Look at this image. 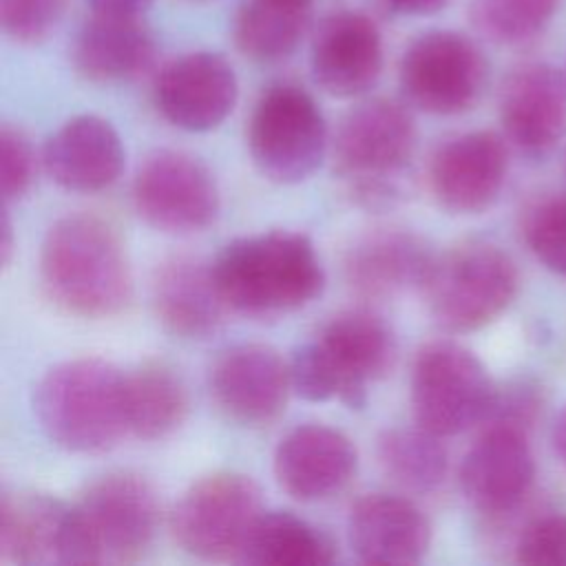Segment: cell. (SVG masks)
Listing matches in <instances>:
<instances>
[{
	"instance_id": "cell-1",
	"label": "cell",
	"mask_w": 566,
	"mask_h": 566,
	"mask_svg": "<svg viewBox=\"0 0 566 566\" xmlns=\"http://www.w3.org/2000/svg\"><path fill=\"white\" fill-rule=\"evenodd\" d=\"M40 274L49 296L71 314L108 318L133 296V276L115 228L95 214L57 219L40 252Z\"/></svg>"
},
{
	"instance_id": "cell-2",
	"label": "cell",
	"mask_w": 566,
	"mask_h": 566,
	"mask_svg": "<svg viewBox=\"0 0 566 566\" xmlns=\"http://www.w3.org/2000/svg\"><path fill=\"white\" fill-rule=\"evenodd\" d=\"M212 274L228 310L248 316L301 310L325 287L312 241L292 230H270L228 243L212 261Z\"/></svg>"
},
{
	"instance_id": "cell-3",
	"label": "cell",
	"mask_w": 566,
	"mask_h": 566,
	"mask_svg": "<svg viewBox=\"0 0 566 566\" xmlns=\"http://www.w3.org/2000/svg\"><path fill=\"white\" fill-rule=\"evenodd\" d=\"M396 360L391 327L369 310H347L329 318L314 340L290 360L292 387L312 402L338 400L363 409L367 385L385 378Z\"/></svg>"
},
{
	"instance_id": "cell-4",
	"label": "cell",
	"mask_w": 566,
	"mask_h": 566,
	"mask_svg": "<svg viewBox=\"0 0 566 566\" xmlns=\"http://www.w3.org/2000/svg\"><path fill=\"white\" fill-rule=\"evenodd\" d=\"M33 409L57 447L104 453L128 433L126 374L102 358L64 360L40 378Z\"/></svg>"
},
{
	"instance_id": "cell-5",
	"label": "cell",
	"mask_w": 566,
	"mask_h": 566,
	"mask_svg": "<svg viewBox=\"0 0 566 566\" xmlns=\"http://www.w3.org/2000/svg\"><path fill=\"white\" fill-rule=\"evenodd\" d=\"M416 150L411 115L391 99H367L352 108L334 142V170L363 208H387L400 197V177Z\"/></svg>"
},
{
	"instance_id": "cell-6",
	"label": "cell",
	"mask_w": 566,
	"mask_h": 566,
	"mask_svg": "<svg viewBox=\"0 0 566 566\" xmlns=\"http://www.w3.org/2000/svg\"><path fill=\"white\" fill-rule=\"evenodd\" d=\"M420 290L444 329L473 332L509 307L517 292V270L497 245L471 241L436 256Z\"/></svg>"
},
{
	"instance_id": "cell-7",
	"label": "cell",
	"mask_w": 566,
	"mask_h": 566,
	"mask_svg": "<svg viewBox=\"0 0 566 566\" xmlns=\"http://www.w3.org/2000/svg\"><path fill=\"white\" fill-rule=\"evenodd\" d=\"M73 517L80 564H128L153 542L159 506L142 475L111 471L82 491Z\"/></svg>"
},
{
	"instance_id": "cell-8",
	"label": "cell",
	"mask_w": 566,
	"mask_h": 566,
	"mask_svg": "<svg viewBox=\"0 0 566 566\" xmlns=\"http://www.w3.org/2000/svg\"><path fill=\"white\" fill-rule=\"evenodd\" d=\"M248 146L254 166L276 184H298L323 161L325 117L314 97L296 84L270 86L254 104Z\"/></svg>"
},
{
	"instance_id": "cell-9",
	"label": "cell",
	"mask_w": 566,
	"mask_h": 566,
	"mask_svg": "<svg viewBox=\"0 0 566 566\" xmlns=\"http://www.w3.org/2000/svg\"><path fill=\"white\" fill-rule=\"evenodd\" d=\"M261 513L259 486L248 475L219 471L197 480L179 497L170 528L177 544L195 557L239 562Z\"/></svg>"
},
{
	"instance_id": "cell-10",
	"label": "cell",
	"mask_w": 566,
	"mask_h": 566,
	"mask_svg": "<svg viewBox=\"0 0 566 566\" xmlns=\"http://www.w3.org/2000/svg\"><path fill=\"white\" fill-rule=\"evenodd\" d=\"M495 385L484 365L453 340L427 343L411 371V407L416 424L447 438L480 424Z\"/></svg>"
},
{
	"instance_id": "cell-11",
	"label": "cell",
	"mask_w": 566,
	"mask_h": 566,
	"mask_svg": "<svg viewBox=\"0 0 566 566\" xmlns=\"http://www.w3.org/2000/svg\"><path fill=\"white\" fill-rule=\"evenodd\" d=\"M486 73V60L473 40L455 31H429L405 51L400 86L413 106L455 115L480 99Z\"/></svg>"
},
{
	"instance_id": "cell-12",
	"label": "cell",
	"mask_w": 566,
	"mask_h": 566,
	"mask_svg": "<svg viewBox=\"0 0 566 566\" xmlns=\"http://www.w3.org/2000/svg\"><path fill=\"white\" fill-rule=\"evenodd\" d=\"M139 217L164 232H199L219 214L212 172L181 150H157L139 166L133 181Z\"/></svg>"
},
{
	"instance_id": "cell-13",
	"label": "cell",
	"mask_w": 566,
	"mask_h": 566,
	"mask_svg": "<svg viewBox=\"0 0 566 566\" xmlns=\"http://www.w3.org/2000/svg\"><path fill=\"white\" fill-rule=\"evenodd\" d=\"M210 389L228 418L245 427H265L285 411L292 389L290 365L268 345H234L214 360Z\"/></svg>"
},
{
	"instance_id": "cell-14",
	"label": "cell",
	"mask_w": 566,
	"mask_h": 566,
	"mask_svg": "<svg viewBox=\"0 0 566 566\" xmlns=\"http://www.w3.org/2000/svg\"><path fill=\"white\" fill-rule=\"evenodd\" d=\"M506 170L504 139L491 130H473L436 150L429 164V186L444 210L475 214L497 199Z\"/></svg>"
},
{
	"instance_id": "cell-15",
	"label": "cell",
	"mask_w": 566,
	"mask_h": 566,
	"mask_svg": "<svg viewBox=\"0 0 566 566\" xmlns=\"http://www.w3.org/2000/svg\"><path fill=\"white\" fill-rule=\"evenodd\" d=\"M535 462L528 433L482 427L460 464V486L473 509L486 515H509L528 495Z\"/></svg>"
},
{
	"instance_id": "cell-16",
	"label": "cell",
	"mask_w": 566,
	"mask_h": 566,
	"mask_svg": "<svg viewBox=\"0 0 566 566\" xmlns=\"http://www.w3.org/2000/svg\"><path fill=\"white\" fill-rule=\"evenodd\" d=\"M237 75L219 53H188L172 60L157 77L155 102L159 113L184 130L219 126L237 104Z\"/></svg>"
},
{
	"instance_id": "cell-17",
	"label": "cell",
	"mask_w": 566,
	"mask_h": 566,
	"mask_svg": "<svg viewBox=\"0 0 566 566\" xmlns=\"http://www.w3.org/2000/svg\"><path fill=\"white\" fill-rule=\"evenodd\" d=\"M358 453L334 427L310 422L287 431L274 451L279 486L301 502H318L340 493L354 478Z\"/></svg>"
},
{
	"instance_id": "cell-18",
	"label": "cell",
	"mask_w": 566,
	"mask_h": 566,
	"mask_svg": "<svg viewBox=\"0 0 566 566\" xmlns=\"http://www.w3.org/2000/svg\"><path fill=\"white\" fill-rule=\"evenodd\" d=\"M509 142L526 155H546L566 135V73L544 62L513 69L500 91Z\"/></svg>"
},
{
	"instance_id": "cell-19",
	"label": "cell",
	"mask_w": 566,
	"mask_h": 566,
	"mask_svg": "<svg viewBox=\"0 0 566 566\" xmlns=\"http://www.w3.org/2000/svg\"><path fill=\"white\" fill-rule=\"evenodd\" d=\"M0 559L22 566L80 564L73 506L35 491L4 493Z\"/></svg>"
},
{
	"instance_id": "cell-20",
	"label": "cell",
	"mask_w": 566,
	"mask_h": 566,
	"mask_svg": "<svg viewBox=\"0 0 566 566\" xmlns=\"http://www.w3.org/2000/svg\"><path fill=\"white\" fill-rule=\"evenodd\" d=\"M382 69V40L371 18L338 11L325 18L312 40V73L336 97H356L371 88Z\"/></svg>"
},
{
	"instance_id": "cell-21",
	"label": "cell",
	"mask_w": 566,
	"mask_h": 566,
	"mask_svg": "<svg viewBox=\"0 0 566 566\" xmlns=\"http://www.w3.org/2000/svg\"><path fill=\"white\" fill-rule=\"evenodd\" d=\"M436 254L413 232L402 228H378L345 254V281L367 298H389L409 287H422Z\"/></svg>"
},
{
	"instance_id": "cell-22",
	"label": "cell",
	"mask_w": 566,
	"mask_h": 566,
	"mask_svg": "<svg viewBox=\"0 0 566 566\" xmlns=\"http://www.w3.org/2000/svg\"><path fill=\"white\" fill-rule=\"evenodd\" d=\"M349 544L365 564H416L429 551L431 524L407 497L367 493L352 506Z\"/></svg>"
},
{
	"instance_id": "cell-23",
	"label": "cell",
	"mask_w": 566,
	"mask_h": 566,
	"mask_svg": "<svg viewBox=\"0 0 566 566\" xmlns=\"http://www.w3.org/2000/svg\"><path fill=\"white\" fill-rule=\"evenodd\" d=\"M44 166L51 179L64 190L99 192L122 175L124 146L106 119L80 115L49 137Z\"/></svg>"
},
{
	"instance_id": "cell-24",
	"label": "cell",
	"mask_w": 566,
	"mask_h": 566,
	"mask_svg": "<svg viewBox=\"0 0 566 566\" xmlns=\"http://www.w3.org/2000/svg\"><path fill=\"white\" fill-rule=\"evenodd\" d=\"M153 307L159 323L179 338H208L223 325V303L212 263L177 254L164 261L153 279Z\"/></svg>"
},
{
	"instance_id": "cell-25",
	"label": "cell",
	"mask_w": 566,
	"mask_h": 566,
	"mask_svg": "<svg viewBox=\"0 0 566 566\" xmlns=\"http://www.w3.org/2000/svg\"><path fill=\"white\" fill-rule=\"evenodd\" d=\"M153 53V35L139 15L95 11L75 38L73 64L86 80L122 82L139 75Z\"/></svg>"
},
{
	"instance_id": "cell-26",
	"label": "cell",
	"mask_w": 566,
	"mask_h": 566,
	"mask_svg": "<svg viewBox=\"0 0 566 566\" xmlns=\"http://www.w3.org/2000/svg\"><path fill=\"white\" fill-rule=\"evenodd\" d=\"M334 559L332 537L287 511L261 513L239 557L256 566H327Z\"/></svg>"
},
{
	"instance_id": "cell-27",
	"label": "cell",
	"mask_w": 566,
	"mask_h": 566,
	"mask_svg": "<svg viewBox=\"0 0 566 566\" xmlns=\"http://www.w3.org/2000/svg\"><path fill=\"white\" fill-rule=\"evenodd\" d=\"M188 413V391L164 363H144L126 374L128 433L157 440L172 433Z\"/></svg>"
},
{
	"instance_id": "cell-28",
	"label": "cell",
	"mask_w": 566,
	"mask_h": 566,
	"mask_svg": "<svg viewBox=\"0 0 566 566\" xmlns=\"http://www.w3.org/2000/svg\"><path fill=\"white\" fill-rule=\"evenodd\" d=\"M310 11L303 0H248L234 18V42L252 60H283L298 46Z\"/></svg>"
},
{
	"instance_id": "cell-29",
	"label": "cell",
	"mask_w": 566,
	"mask_h": 566,
	"mask_svg": "<svg viewBox=\"0 0 566 566\" xmlns=\"http://www.w3.org/2000/svg\"><path fill=\"white\" fill-rule=\"evenodd\" d=\"M376 455L382 471L411 491H433L447 475V449L440 436L416 427H391L378 436Z\"/></svg>"
},
{
	"instance_id": "cell-30",
	"label": "cell",
	"mask_w": 566,
	"mask_h": 566,
	"mask_svg": "<svg viewBox=\"0 0 566 566\" xmlns=\"http://www.w3.org/2000/svg\"><path fill=\"white\" fill-rule=\"evenodd\" d=\"M557 7L559 0H471L469 18L497 44H524L546 29Z\"/></svg>"
},
{
	"instance_id": "cell-31",
	"label": "cell",
	"mask_w": 566,
	"mask_h": 566,
	"mask_svg": "<svg viewBox=\"0 0 566 566\" xmlns=\"http://www.w3.org/2000/svg\"><path fill=\"white\" fill-rule=\"evenodd\" d=\"M522 234L531 252L551 272L566 276V195L542 197L528 206Z\"/></svg>"
},
{
	"instance_id": "cell-32",
	"label": "cell",
	"mask_w": 566,
	"mask_h": 566,
	"mask_svg": "<svg viewBox=\"0 0 566 566\" xmlns=\"http://www.w3.org/2000/svg\"><path fill=\"white\" fill-rule=\"evenodd\" d=\"M542 411V396L531 380L517 378L493 389L482 427H504L528 433Z\"/></svg>"
},
{
	"instance_id": "cell-33",
	"label": "cell",
	"mask_w": 566,
	"mask_h": 566,
	"mask_svg": "<svg viewBox=\"0 0 566 566\" xmlns=\"http://www.w3.org/2000/svg\"><path fill=\"white\" fill-rule=\"evenodd\" d=\"M515 559L528 566H566V515L533 517L515 539Z\"/></svg>"
},
{
	"instance_id": "cell-34",
	"label": "cell",
	"mask_w": 566,
	"mask_h": 566,
	"mask_svg": "<svg viewBox=\"0 0 566 566\" xmlns=\"http://www.w3.org/2000/svg\"><path fill=\"white\" fill-rule=\"evenodd\" d=\"M66 0H0V22L15 42L44 40L64 13Z\"/></svg>"
},
{
	"instance_id": "cell-35",
	"label": "cell",
	"mask_w": 566,
	"mask_h": 566,
	"mask_svg": "<svg viewBox=\"0 0 566 566\" xmlns=\"http://www.w3.org/2000/svg\"><path fill=\"white\" fill-rule=\"evenodd\" d=\"M35 175V155L20 128L2 126L0 130V181L4 203L22 197Z\"/></svg>"
},
{
	"instance_id": "cell-36",
	"label": "cell",
	"mask_w": 566,
	"mask_h": 566,
	"mask_svg": "<svg viewBox=\"0 0 566 566\" xmlns=\"http://www.w3.org/2000/svg\"><path fill=\"white\" fill-rule=\"evenodd\" d=\"M394 11L405 15H431L449 4V0H385Z\"/></svg>"
},
{
	"instance_id": "cell-37",
	"label": "cell",
	"mask_w": 566,
	"mask_h": 566,
	"mask_svg": "<svg viewBox=\"0 0 566 566\" xmlns=\"http://www.w3.org/2000/svg\"><path fill=\"white\" fill-rule=\"evenodd\" d=\"M97 13H119V15H139L153 0H88Z\"/></svg>"
},
{
	"instance_id": "cell-38",
	"label": "cell",
	"mask_w": 566,
	"mask_h": 566,
	"mask_svg": "<svg viewBox=\"0 0 566 566\" xmlns=\"http://www.w3.org/2000/svg\"><path fill=\"white\" fill-rule=\"evenodd\" d=\"M553 447H555V453L559 455V460L566 464V407L562 409V413H559L557 420H555V427H553Z\"/></svg>"
},
{
	"instance_id": "cell-39",
	"label": "cell",
	"mask_w": 566,
	"mask_h": 566,
	"mask_svg": "<svg viewBox=\"0 0 566 566\" xmlns=\"http://www.w3.org/2000/svg\"><path fill=\"white\" fill-rule=\"evenodd\" d=\"M13 250V232H11V221H9V210L4 206L2 210V241H0V252H2V263L9 261Z\"/></svg>"
},
{
	"instance_id": "cell-40",
	"label": "cell",
	"mask_w": 566,
	"mask_h": 566,
	"mask_svg": "<svg viewBox=\"0 0 566 566\" xmlns=\"http://www.w3.org/2000/svg\"><path fill=\"white\" fill-rule=\"evenodd\" d=\"M303 2H312V0H303Z\"/></svg>"
}]
</instances>
